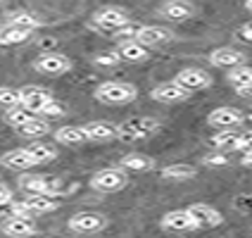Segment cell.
<instances>
[{
	"label": "cell",
	"mask_w": 252,
	"mask_h": 238,
	"mask_svg": "<svg viewBox=\"0 0 252 238\" xmlns=\"http://www.w3.org/2000/svg\"><path fill=\"white\" fill-rule=\"evenodd\" d=\"M157 131H159V122L153 117H128L122 124H117V138L133 143V140L150 138Z\"/></svg>",
	"instance_id": "1"
},
{
	"label": "cell",
	"mask_w": 252,
	"mask_h": 238,
	"mask_svg": "<svg viewBox=\"0 0 252 238\" xmlns=\"http://www.w3.org/2000/svg\"><path fill=\"white\" fill-rule=\"evenodd\" d=\"M138 98V88L126 81H105L95 88V100L105 105H124Z\"/></svg>",
	"instance_id": "2"
},
{
	"label": "cell",
	"mask_w": 252,
	"mask_h": 238,
	"mask_svg": "<svg viewBox=\"0 0 252 238\" xmlns=\"http://www.w3.org/2000/svg\"><path fill=\"white\" fill-rule=\"evenodd\" d=\"M126 171L122 167H107V169H100L93 174V179H91V186L100 191V193H117V191H122L126 188Z\"/></svg>",
	"instance_id": "3"
},
{
	"label": "cell",
	"mask_w": 252,
	"mask_h": 238,
	"mask_svg": "<svg viewBox=\"0 0 252 238\" xmlns=\"http://www.w3.org/2000/svg\"><path fill=\"white\" fill-rule=\"evenodd\" d=\"M19 188L24 193H50V196H55L62 191V181L55 176H43V174H22Z\"/></svg>",
	"instance_id": "4"
},
{
	"label": "cell",
	"mask_w": 252,
	"mask_h": 238,
	"mask_svg": "<svg viewBox=\"0 0 252 238\" xmlns=\"http://www.w3.org/2000/svg\"><path fill=\"white\" fill-rule=\"evenodd\" d=\"M33 69L45 76H62L71 69V60L62 53H43L33 60Z\"/></svg>",
	"instance_id": "5"
},
{
	"label": "cell",
	"mask_w": 252,
	"mask_h": 238,
	"mask_svg": "<svg viewBox=\"0 0 252 238\" xmlns=\"http://www.w3.org/2000/svg\"><path fill=\"white\" fill-rule=\"evenodd\" d=\"M105 226H107V217L100 214V212H76L69 219L71 231H74V234H84V236L100 234Z\"/></svg>",
	"instance_id": "6"
},
{
	"label": "cell",
	"mask_w": 252,
	"mask_h": 238,
	"mask_svg": "<svg viewBox=\"0 0 252 238\" xmlns=\"http://www.w3.org/2000/svg\"><path fill=\"white\" fill-rule=\"evenodd\" d=\"M126 22H128V14H126L124 7H117V5H105V7H98L95 12H93V24L100 29H114L124 27Z\"/></svg>",
	"instance_id": "7"
},
{
	"label": "cell",
	"mask_w": 252,
	"mask_h": 238,
	"mask_svg": "<svg viewBox=\"0 0 252 238\" xmlns=\"http://www.w3.org/2000/svg\"><path fill=\"white\" fill-rule=\"evenodd\" d=\"M0 231L10 238L36 236V226L31 222V217H22V214H7V217H2Z\"/></svg>",
	"instance_id": "8"
},
{
	"label": "cell",
	"mask_w": 252,
	"mask_h": 238,
	"mask_svg": "<svg viewBox=\"0 0 252 238\" xmlns=\"http://www.w3.org/2000/svg\"><path fill=\"white\" fill-rule=\"evenodd\" d=\"M176 84H181L186 91H205L212 86V76L205 69H197V67H188V69H181L174 79Z\"/></svg>",
	"instance_id": "9"
},
{
	"label": "cell",
	"mask_w": 252,
	"mask_h": 238,
	"mask_svg": "<svg viewBox=\"0 0 252 238\" xmlns=\"http://www.w3.org/2000/svg\"><path fill=\"white\" fill-rule=\"evenodd\" d=\"M162 229L174 231V234H188V231H195L197 224L188 210H174L162 217Z\"/></svg>",
	"instance_id": "10"
},
{
	"label": "cell",
	"mask_w": 252,
	"mask_h": 238,
	"mask_svg": "<svg viewBox=\"0 0 252 238\" xmlns=\"http://www.w3.org/2000/svg\"><path fill=\"white\" fill-rule=\"evenodd\" d=\"M188 212L193 214L197 229H217V226L224 222L221 212L214 210L212 205H205V203H195V205H190V207H188Z\"/></svg>",
	"instance_id": "11"
},
{
	"label": "cell",
	"mask_w": 252,
	"mask_h": 238,
	"mask_svg": "<svg viewBox=\"0 0 252 238\" xmlns=\"http://www.w3.org/2000/svg\"><path fill=\"white\" fill-rule=\"evenodd\" d=\"M190 96V91H186L181 84L176 81H167V84H159L155 86L150 91V98L157 100V102H181Z\"/></svg>",
	"instance_id": "12"
},
{
	"label": "cell",
	"mask_w": 252,
	"mask_h": 238,
	"mask_svg": "<svg viewBox=\"0 0 252 238\" xmlns=\"http://www.w3.org/2000/svg\"><path fill=\"white\" fill-rule=\"evenodd\" d=\"M53 98L45 88H41V86H22L19 88V102L24 105V107H29V110H33V112L38 114V110H41L43 105L48 102V100Z\"/></svg>",
	"instance_id": "13"
},
{
	"label": "cell",
	"mask_w": 252,
	"mask_h": 238,
	"mask_svg": "<svg viewBox=\"0 0 252 238\" xmlns=\"http://www.w3.org/2000/svg\"><path fill=\"white\" fill-rule=\"evenodd\" d=\"M0 165L5 169H12V171H29V169L36 167L33 157L24 150V148H17V150H7V153L0 157Z\"/></svg>",
	"instance_id": "14"
},
{
	"label": "cell",
	"mask_w": 252,
	"mask_h": 238,
	"mask_svg": "<svg viewBox=\"0 0 252 238\" xmlns=\"http://www.w3.org/2000/svg\"><path fill=\"white\" fill-rule=\"evenodd\" d=\"M207 124L217 126V129H233V126L243 124V114L233 107H217L207 114Z\"/></svg>",
	"instance_id": "15"
},
{
	"label": "cell",
	"mask_w": 252,
	"mask_h": 238,
	"mask_svg": "<svg viewBox=\"0 0 252 238\" xmlns=\"http://www.w3.org/2000/svg\"><path fill=\"white\" fill-rule=\"evenodd\" d=\"M243 62H245V53L236 50V48H217L210 53V65L221 67V69H231V67L243 65Z\"/></svg>",
	"instance_id": "16"
},
{
	"label": "cell",
	"mask_w": 252,
	"mask_h": 238,
	"mask_svg": "<svg viewBox=\"0 0 252 238\" xmlns=\"http://www.w3.org/2000/svg\"><path fill=\"white\" fill-rule=\"evenodd\" d=\"M133 38L150 48V45H159V43L171 41L174 34H171V29H167V27H138Z\"/></svg>",
	"instance_id": "17"
},
{
	"label": "cell",
	"mask_w": 252,
	"mask_h": 238,
	"mask_svg": "<svg viewBox=\"0 0 252 238\" xmlns=\"http://www.w3.org/2000/svg\"><path fill=\"white\" fill-rule=\"evenodd\" d=\"M84 129H86V136H88V140L105 143V140L117 138V124H112V122H105V119L88 122V124H84Z\"/></svg>",
	"instance_id": "18"
},
{
	"label": "cell",
	"mask_w": 252,
	"mask_h": 238,
	"mask_svg": "<svg viewBox=\"0 0 252 238\" xmlns=\"http://www.w3.org/2000/svg\"><path fill=\"white\" fill-rule=\"evenodd\" d=\"M22 203L27 205L31 214H45V212L57 210V205H60L50 193H27V200H22Z\"/></svg>",
	"instance_id": "19"
},
{
	"label": "cell",
	"mask_w": 252,
	"mask_h": 238,
	"mask_svg": "<svg viewBox=\"0 0 252 238\" xmlns=\"http://www.w3.org/2000/svg\"><path fill=\"white\" fill-rule=\"evenodd\" d=\"M148 45H143L138 43L136 38H126V41L119 43V48H117V55L119 60H126V62H140V60H145L148 57Z\"/></svg>",
	"instance_id": "20"
},
{
	"label": "cell",
	"mask_w": 252,
	"mask_h": 238,
	"mask_svg": "<svg viewBox=\"0 0 252 238\" xmlns=\"http://www.w3.org/2000/svg\"><path fill=\"white\" fill-rule=\"evenodd\" d=\"M55 140L60 145H84L88 143L84 124L81 126H60L55 131Z\"/></svg>",
	"instance_id": "21"
},
{
	"label": "cell",
	"mask_w": 252,
	"mask_h": 238,
	"mask_svg": "<svg viewBox=\"0 0 252 238\" xmlns=\"http://www.w3.org/2000/svg\"><path fill=\"white\" fill-rule=\"evenodd\" d=\"M14 131L19 134V136H24V138H41V136H48L50 134V124L43 119V117H31L29 122H24V124L14 126Z\"/></svg>",
	"instance_id": "22"
},
{
	"label": "cell",
	"mask_w": 252,
	"mask_h": 238,
	"mask_svg": "<svg viewBox=\"0 0 252 238\" xmlns=\"http://www.w3.org/2000/svg\"><path fill=\"white\" fill-rule=\"evenodd\" d=\"M195 12L193 10V5L188 2V0H169L162 5V14L171 19V22H181V19H188L190 14Z\"/></svg>",
	"instance_id": "23"
},
{
	"label": "cell",
	"mask_w": 252,
	"mask_h": 238,
	"mask_svg": "<svg viewBox=\"0 0 252 238\" xmlns=\"http://www.w3.org/2000/svg\"><path fill=\"white\" fill-rule=\"evenodd\" d=\"M119 167L124 169V171H150L155 167V160L143 153H128L122 157Z\"/></svg>",
	"instance_id": "24"
},
{
	"label": "cell",
	"mask_w": 252,
	"mask_h": 238,
	"mask_svg": "<svg viewBox=\"0 0 252 238\" xmlns=\"http://www.w3.org/2000/svg\"><path fill=\"white\" fill-rule=\"evenodd\" d=\"M33 31L22 27H14V24H5L0 27V45H17V43H24L31 38Z\"/></svg>",
	"instance_id": "25"
},
{
	"label": "cell",
	"mask_w": 252,
	"mask_h": 238,
	"mask_svg": "<svg viewBox=\"0 0 252 238\" xmlns=\"http://www.w3.org/2000/svg\"><path fill=\"white\" fill-rule=\"evenodd\" d=\"M240 134L236 129H219V134L212 136V145L217 150H238Z\"/></svg>",
	"instance_id": "26"
},
{
	"label": "cell",
	"mask_w": 252,
	"mask_h": 238,
	"mask_svg": "<svg viewBox=\"0 0 252 238\" xmlns=\"http://www.w3.org/2000/svg\"><path fill=\"white\" fill-rule=\"evenodd\" d=\"M31 157H33V162L36 165H45V162H53L57 157V150L53 145H48V143H41V140H33V143H29L27 148H24Z\"/></svg>",
	"instance_id": "27"
},
{
	"label": "cell",
	"mask_w": 252,
	"mask_h": 238,
	"mask_svg": "<svg viewBox=\"0 0 252 238\" xmlns=\"http://www.w3.org/2000/svg\"><path fill=\"white\" fill-rule=\"evenodd\" d=\"M162 176L169 181H186V179H195L197 169L193 165H169L162 169Z\"/></svg>",
	"instance_id": "28"
},
{
	"label": "cell",
	"mask_w": 252,
	"mask_h": 238,
	"mask_svg": "<svg viewBox=\"0 0 252 238\" xmlns=\"http://www.w3.org/2000/svg\"><path fill=\"white\" fill-rule=\"evenodd\" d=\"M7 24H14V27H22V29L33 31V29L41 27V19H38L33 12L22 10V12H12V14H10V17H7Z\"/></svg>",
	"instance_id": "29"
},
{
	"label": "cell",
	"mask_w": 252,
	"mask_h": 238,
	"mask_svg": "<svg viewBox=\"0 0 252 238\" xmlns=\"http://www.w3.org/2000/svg\"><path fill=\"white\" fill-rule=\"evenodd\" d=\"M31 117H36L33 110H29V107H24V105H14V107H7L5 122H7L10 126H19V124H24V122H29Z\"/></svg>",
	"instance_id": "30"
},
{
	"label": "cell",
	"mask_w": 252,
	"mask_h": 238,
	"mask_svg": "<svg viewBox=\"0 0 252 238\" xmlns=\"http://www.w3.org/2000/svg\"><path fill=\"white\" fill-rule=\"evenodd\" d=\"M228 84L236 86V88H238V86H245V84H252V67H248L245 62L231 67V71H228Z\"/></svg>",
	"instance_id": "31"
},
{
	"label": "cell",
	"mask_w": 252,
	"mask_h": 238,
	"mask_svg": "<svg viewBox=\"0 0 252 238\" xmlns=\"http://www.w3.org/2000/svg\"><path fill=\"white\" fill-rule=\"evenodd\" d=\"M14 105H22L19 102V91L17 88H10V86H2L0 88V107H14Z\"/></svg>",
	"instance_id": "32"
},
{
	"label": "cell",
	"mask_w": 252,
	"mask_h": 238,
	"mask_svg": "<svg viewBox=\"0 0 252 238\" xmlns=\"http://www.w3.org/2000/svg\"><path fill=\"white\" fill-rule=\"evenodd\" d=\"M62 114H64V105L57 102L55 98H50L41 110H38V117H62Z\"/></svg>",
	"instance_id": "33"
},
{
	"label": "cell",
	"mask_w": 252,
	"mask_h": 238,
	"mask_svg": "<svg viewBox=\"0 0 252 238\" xmlns=\"http://www.w3.org/2000/svg\"><path fill=\"white\" fill-rule=\"evenodd\" d=\"M236 38L243 43H252V19L250 22H243L238 27V31H236Z\"/></svg>",
	"instance_id": "34"
},
{
	"label": "cell",
	"mask_w": 252,
	"mask_h": 238,
	"mask_svg": "<svg viewBox=\"0 0 252 238\" xmlns=\"http://www.w3.org/2000/svg\"><path fill=\"white\" fill-rule=\"evenodd\" d=\"M202 165H207V167H226L228 160H226V155L214 153V155H207V157L202 160Z\"/></svg>",
	"instance_id": "35"
},
{
	"label": "cell",
	"mask_w": 252,
	"mask_h": 238,
	"mask_svg": "<svg viewBox=\"0 0 252 238\" xmlns=\"http://www.w3.org/2000/svg\"><path fill=\"white\" fill-rule=\"evenodd\" d=\"M119 62V55H117V50L112 53H107V55H95V65H105V67H114Z\"/></svg>",
	"instance_id": "36"
},
{
	"label": "cell",
	"mask_w": 252,
	"mask_h": 238,
	"mask_svg": "<svg viewBox=\"0 0 252 238\" xmlns=\"http://www.w3.org/2000/svg\"><path fill=\"white\" fill-rule=\"evenodd\" d=\"M238 150H243V153H252V131H245V134H240Z\"/></svg>",
	"instance_id": "37"
},
{
	"label": "cell",
	"mask_w": 252,
	"mask_h": 238,
	"mask_svg": "<svg viewBox=\"0 0 252 238\" xmlns=\"http://www.w3.org/2000/svg\"><path fill=\"white\" fill-rule=\"evenodd\" d=\"M236 93H238V96H243V98H252V84L238 86V88H236Z\"/></svg>",
	"instance_id": "38"
},
{
	"label": "cell",
	"mask_w": 252,
	"mask_h": 238,
	"mask_svg": "<svg viewBox=\"0 0 252 238\" xmlns=\"http://www.w3.org/2000/svg\"><path fill=\"white\" fill-rule=\"evenodd\" d=\"M5 200H12V191L5 183H0V203H5Z\"/></svg>",
	"instance_id": "39"
},
{
	"label": "cell",
	"mask_w": 252,
	"mask_h": 238,
	"mask_svg": "<svg viewBox=\"0 0 252 238\" xmlns=\"http://www.w3.org/2000/svg\"><path fill=\"white\" fill-rule=\"evenodd\" d=\"M243 165L248 169H252V153H245V157H243Z\"/></svg>",
	"instance_id": "40"
},
{
	"label": "cell",
	"mask_w": 252,
	"mask_h": 238,
	"mask_svg": "<svg viewBox=\"0 0 252 238\" xmlns=\"http://www.w3.org/2000/svg\"><path fill=\"white\" fill-rule=\"evenodd\" d=\"M245 5H248V10H250V12H252V0H248V2H245Z\"/></svg>",
	"instance_id": "41"
},
{
	"label": "cell",
	"mask_w": 252,
	"mask_h": 238,
	"mask_svg": "<svg viewBox=\"0 0 252 238\" xmlns=\"http://www.w3.org/2000/svg\"><path fill=\"white\" fill-rule=\"evenodd\" d=\"M248 119H250V122H252V114H250V117H248Z\"/></svg>",
	"instance_id": "42"
},
{
	"label": "cell",
	"mask_w": 252,
	"mask_h": 238,
	"mask_svg": "<svg viewBox=\"0 0 252 238\" xmlns=\"http://www.w3.org/2000/svg\"><path fill=\"white\" fill-rule=\"evenodd\" d=\"M245 2H248V0H245Z\"/></svg>",
	"instance_id": "43"
}]
</instances>
